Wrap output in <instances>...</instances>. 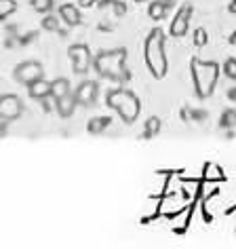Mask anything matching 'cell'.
I'll list each match as a JSON object with an SVG mask.
<instances>
[{"instance_id":"1","label":"cell","mask_w":236,"mask_h":249,"mask_svg":"<svg viewBox=\"0 0 236 249\" xmlns=\"http://www.w3.org/2000/svg\"><path fill=\"white\" fill-rule=\"evenodd\" d=\"M144 59L154 78H165L169 72V61L165 53V34L163 30H152L144 45Z\"/></svg>"},{"instance_id":"2","label":"cell","mask_w":236,"mask_h":249,"mask_svg":"<svg viewBox=\"0 0 236 249\" xmlns=\"http://www.w3.org/2000/svg\"><path fill=\"white\" fill-rule=\"evenodd\" d=\"M93 68L97 70L99 76L110 78V80H122L129 78L127 72V49H112V51H103L93 59Z\"/></svg>"},{"instance_id":"3","label":"cell","mask_w":236,"mask_h":249,"mask_svg":"<svg viewBox=\"0 0 236 249\" xmlns=\"http://www.w3.org/2000/svg\"><path fill=\"white\" fill-rule=\"evenodd\" d=\"M105 104L108 108H112L114 112H118V116L122 118L127 124H133L137 121L139 112H141V104H139V97L135 95L133 91L129 89H112L105 93Z\"/></svg>"},{"instance_id":"4","label":"cell","mask_w":236,"mask_h":249,"mask_svg":"<svg viewBox=\"0 0 236 249\" xmlns=\"http://www.w3.org/2000/svg\"><path fill=\"white\" fill-rule=\"evenodd\" d=\"M192 80H194V89L198 97H211V93L217 87L219 78V66L215 61H202V59H192Z\"/></svg>"},{"instance_id":"5","label":"cell","mask_w":236,"mask_h":249,"mask_svg":"<svg viewBox=\"0 0 236 249\" xmlns=\"http://www.w3.org/2000/svg\"><path fill=\"white\" fill-rule=\"evenodd\" d=\"M67 55H70L72 59V68L76 74H86L91 70L93 66V57H91V51L86 45H72L70 51H67Z\"/></svg>"},{"instance_id":"6","label":"cell","mask_w":236,"mask_h":249,"mask_svg":"<svg viewBox=\"0 0 236 249\" xmlns=\"http://www.w3.org/2000/svg\"><path fill=\"white\" fill-rule=\"evenodd\" d=\"M40 78H42V66L38 61H23V64H19L15 68V80L19 85L30 87Z\"/></svg>"},{"instance_id":"7","label":"cell","mask_w":236,"mask_h":249,"mask_svg":"<svg viewBox=\"0 0 236 249\" xmlns=\"http://www.w3.org/2000/svg\"><path fill=\"white\" fill-rule=\"evenodd\" d=\"M190 21H192V4H184V7L179 9V13L171 19L169 34L173 38H184L190 30Z\"/></svg>"},{"instance_id":"8","label":"cell","mask_w":236,"mask_h":249,"mask_svg":"<svg viewBox=\"0 0 236 249\" xmlns=\"http://www.w3.org/2000/svg\"><path fill=\"white\" fill-rule=\"evenodd\" d=\"M23 112V104L21 99L13 95V93H9V95H2V102H0V116H2L4 123H11L15 121V118H19Z\"/></svg>"},{"instance_id":"9","label":"cell","mask_w":236,"mask_h":249,"mask_svg":"<svg viewBox=\"0 0 236 249\" xmlns=\"http://www.w3.org/2000/svg\"><path fill=\"white\" fill-rule=\"evenodd\" d=\"M97 91H99V87H97L95 80H84V83H80L78 89L74 91V95H76V99H78V106H83V108L95 106Z\"/></svg>"},{"instance_id":"10","label":"cell","mask_w":236,"mask_h":249,"mask_svg":"<svg viewBox=\"0 0 236 249\" xmlns=\"http://www.w3.org/2000/svg\"><path fill=\"white\" fill-rule=\"evenodd\" d=\"M76 106H78V99L76 95L70 91V93H66V95H61L57 99V112H59V116L61 118H70L74 114V110H76Z\"/></svg>"},{"instance_id":"11","label":"cell","mask_w":236,"mask_h":249,"mask_svg":"<svg viewBox=\"0 0 236 249\" xmlns=\"http://www.w3.org/2000/svg\"><path fill=\"white\" fill-rule=\"evenodd\" d=\"M59 17H61V21L67 23V26H78V23L83 21V15H80L78 7L76 4H70V2H66L59 7Z\"/></svg>"},{"instance_id":"12","label":"cell","mask_w":236,"mask_h":249,"mask_svg":"<svg viewBox=\"0 0 236 249\" xmlns=\"http://www.w3.org/2000/svg\"><path fill=\"white\" fill-rule=\"evenodd\" d=\"M28 93L32 99H45L47 95H51V83L45 78H40V80H36L34 85L28 87Z\"/></svg>"},{"instance_id":"13","label":"cell","mask_w":236,"mask_h":249,"mask_svg":"<svg viewBox=\"0 0 236 249\" xmlns=\"http://www.w3.org/2000/svg\"><path fill=\"white\" fill-rule=\"evenodd\" d=\"M167 4L163 2V0H154V2L148 7V15H150V19L154 21H160V19H165L167 17Z\"/></svg>"},{"instance_id":"14","label":"cell","mask_w":236,"mask_h":249,"mask_svg":"<svg viewBox=\"0 0 236 249\" xmlns=\"http://www.w3.org/2000/svg\"><path fill=\"white\" fill-rule=\"evenodd\" d=\"M66 93H70V80L67 78H55L53 83H51V95L55 99H59L61 95H66Z\"/></svg>"},{"instance_id":"15","label":"cell","mask_w":236,"mask_h":249,"mask_svg":"<svg viewBox=\"0 0 236 249\" xmlns=\"http://www.w3.org/2000/svg\"><path fill=\"white\" fill-rule=\"evenodd\" d=\"M160 127H163V123H160V118L158 116H150L146 121L144 124V138H154V135H158L160 133Z\"/></svg>"},{"instance_id":"16","label":"cell","mask_w":236,"mask_h":249,"mask_svg":"<svg viewBox=\"0 0 236 249\" xmlns=\"http://www.w3.org/2000/svg\"><path fill=\"white\" fill-rule=\"evenodd\" d=\"M17 11V2L15 0H0V17H9V15H13Z\"/></svg>"},{"instance_id":"17","label":"cell","mask_w":236,"mask_h":249,"mask_svg":"<svg viewBox=\"0 0 236 249\" xmlns=\"http://www.w3.org/2000/svg\"><path fill=\"white\" fill-rule=\"evenodd\" d=\"M204 178H207V179H211V182H215V179H221V178H223V173H221V169H219V167L211 163V165H207V167H204Z\"/></svg>"},{"instance_id":"18","label":"cell","mask_w":236,"mask_h":249,"mask_svg":"<svg viewBox=\"0 0 236 249\" xmlns=\"http://www.w3.org/2000/svg\"><path fill=\"white\" fill-rule=\"evenodd\" d=\"M32 9L36 13H49L53 9V0H32Z\"/></svg>"},{"instance_id":"19","label":"cell","mask_w":236,"mask_h":249,"mask_svg":"<svg viewBox=\"0 0 236 249\" xmlns=\"http://www.w3.org/2000/svg\"><path fill=\"white\" fill-rule=\"evenodd\" d=\"M108 118H93V121L89 123V131L91 133H101L105 127H108Z\"/></svg>"},{"instance_id":"20","label":"cell","mask_w":236,"mask_h":249,"mask_svg":"<svg viewBox=\"0 0 236 249\" xmlns=\"http://www.w3.org/2000/svg\"><path fill=\"white\" fill-rule=\"evenodd\" d=\"M223 74H226L228 78L236 80V59L234 57H228L226 61H223Z\"/></svg>"},{"instance_id":"21","label":"cell","mask_w":236,"mask_h":249,"mask_svg":"<svg viewBox=\"0 0 236 249\" xmlns=\"http://www.w3.org/2000/svg\"><path fill=\"white\" fill-rule=\"evenodd\" d=\"M207 40H209V36H207V32H204V28L194 30V45L196 47H204L207 45Z\"/></svg>"},{"instance_id":"22","label":"cell","mask_w":236,"mask_h":249,"mask_svg":"<svg viewBox=\"0 0 236 249\" xmlns=\"http://www.w3.org/2000/svg\"><path fill=\"white\" fill-rule=\"evenodd\" d=\"M221 124H223V127H232V124H236V112L228 110L226 114L221 116Z\"/></svg>"},{"instance_id":"23","label":"cell","mask_w":236,"mask_h":249,"mask_svg":"<svg viewBox=\"0 0 236 249\" xmlns=\"http://www.w3.org/2000/svg\"><path fill=\"white\" fill-rule=\"evenodd\" d=\"M42 26H45V30H51V32H55L59 23H57V19H55V17L49 15V17H45V21H42Z\"/></svg>"},{"instance_id":"24","label":"cell","mask_w":236,"mask_h":249,"mask_svg":"<svg viewBox=\"0 0 236 249\" xmlns=\"http://www.w3.org/2000/svg\"><path fill=\"white\" fill-rule=\"evenodd\" d=\"M114 11H116V13H118V15H125V11H127V7H125V4H122V2H118V0H116V4H114Z\"/></svg>"},{"instance_id":"25","label":"cell","mask_w":236,"mask_h":249,"mask_svg":"<svg viewBox=\"0 0 236 249\" xmlns=\"http://www.w3.org/2000/svg\"><path fill=\"white\" fill-rule=\"evenodd\" d=\"M93 2H95V0H80V4H84V7H91Z\"/></svg>"},{"instance_id":"26","label":"cell","mask_w":236,"mask_h":249,"mask_svg":"<svg viewBox=\"0 0 236 249\" xmlns=\"http://www.w3.org/2000/svg\"><path fill=\"white\" fill-rule=\"evenodd\" d=\"M163 2L167 4V7H171V4H173V0H163Z\"/></svg>"},{"instance_id":"27","label":"cell","mask_w":236,"mask_h":249,"mask_svg":"<svg viewBox=\"0 0 236 249\" xmlns=\"http://www.w3.org/2000/svg\"><path fill=\"white\" fill-rule=\"evenodd\" d=\"M135 2H146V0H135Z\"/></svg>"}]
</instances>
